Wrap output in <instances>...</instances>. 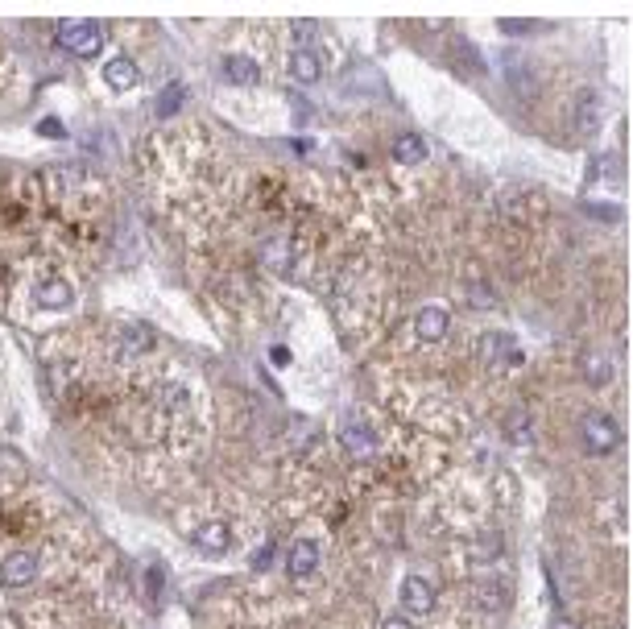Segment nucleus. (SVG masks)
<instances>
[{"label": "nucleus", "mask_w": 633, "mask_h": 629, "mask_svg": "<svg viewBox=\"0 0 633 629\" xmlns=\"http://www.w3.org/2000/svg\"><path fill=\"white\" fill-rule=\"evenodd\" d=\"M340 439H344V447H348V455H356V460H364V455L377 452V435L364 427V418H348L344 431H340Z\"/></svg>", "instance_id": "7"}, {"label": "nucleus", "mask_w": 633, "mask_h": 629, "mask_svg": "<svg viewBox=\"0 0 633 629\" xmlns=\"http://www.w3.org/2000/svg\"><path fill=\"white\" fill-rule=\"evenodd\" d=\"M580 435H584V443L592 447L596 455H609L617 443H621V431H617V423L609 418V414H600V410L584 414V423H580Z\"/></svg>", "instance_id": "3"}, {"label": "nucleus", "mask_w": 633, "mask_h": 629, "mask_svg": "<svg viewBox=\"0 0 633 629\" xmlns=\"http://www.w3.org/2000/svg\"><path fill=\"white\" fill-rule=\"evenodd\" d=\"M315 568H319V547L311 539H298L290 547V559H286L290 580H307V576H315Z\"/></svg>", "instance_id": "8"}, {"label": "nucleus", "mask_w": 633, "mask_h": 629, "mask_svg": "<svg viewBox=\"0 0 633 629\" xmlns=\"http://www.w3.org/2000/svg\"><path fill=\"white\" fill-rule=\"evenodd\" d=\"M294 33H298V38H315V33H319V25H315V21H307V17H298V21H294Z\"/></svg>", "instance_id": "20"}, {"label": "nucleus", "mask_w": 633, "mask_h": 629, "mask_svg": "<svg viewBox=\"0 0 633 629\" xmlns=\"http://www.w3.org/2000/svg\"><path fill=\"white\" fill-rule=\"evenodd\" d=\"M104 79H108V88H112V91H128L141 75H137V62L133 59H112L104 67Z\"/></svg>", "instance_id": "12"}, {"label": "nucleus", "mask_w": 633, "mask_h": 629, "mask_svg": "<svg viewBox=\"0 0 633 629\" xmlns=\"http://www.w3.org/2000/svg\"><path fill=\"white\" fill-rule=\"evenodd\" d=\"M191 542H195V547L203 550V555H224L228 542H232V534H228L224 521H203V526L195 530V539H191Z\"/></svg>", "instance_id": "9"}, {"label": "nucleus", "mask_w": 633, "mask_h": 629, "mask_svg": "<svg viewBox=\"0 0 633 629\" xmlns=\"http://www.w3.org/2000/svg\"><path fill=\"white\" fill-rule=\"evenodd\" d=\"M393 157H398L402 166H410V162H422V157H427V141H422L419 133H402V137L393 141Z\"/></svg>", "instance_id": "14"}, {"label": "nucleus", "mask_w": 633, "mask_h": 629, "mask_svg": "<svg viewBox=\"0 0 633 629\" xmlns=\"http://www.w3.org/2000/svg\"><path fill=\"white\" fill-rule=\"evenodd\" d=\"M546 629H575V621H572V617H563V613H559V617L551 621V625H546Z\"/></svg>", "instance_id": "23"}, {"label": "nucleus", "mask_w": 633, "mask_h": 629, "mask_svg": "<svg viewBox=\"0 0 633 629\" xmlns=\"http://www.w3.org/2000/svg\"><path fill=\"white\" fill-rule=\"evenodd\" d=\"M117 335L125 340V352H146V348L154 344V335H149L146 327H137V324H120Z\"/></svg>", "instance_id": "16"}, {"label": "nucleus", "mask_w": 633, "mask_h": 629, "mask_svg": "<svg viewBox=\"0 0 633 629\" xmlns=\"http://www.w3.org/2000/svg\"><path fill=\"white\" fill-rule=\"evenodd\" d=\"M290 70H294L298 83H319L323 62L315 59V50H294V54H290Z\"/></svg>", "instance_id": "13"}, {"label": "nucleus", "mask_w": 633, "mask_h": 629, "mask_svg": "<svg viewBox=\"0 0 633 629\" xmlns=\"http://www.w3.org/2000/svg\"><path fill=\"white\" fill-rule=\"evenodd\" d=\"M472 303H488V306H493V295H488V290H480V286H477V290H472Z\"/></svg>", "instance_id": "24"}, {"label": "nucleus", "mask_w": 633, "mask_h": 629, "mask_svg": "<svg viewBox=\"0 0 633 629\" xmlns=\"http://www.w3.org/2000/svg\"><path fill=\"white\" fill-rule=\"evenodd\" d=\"M33 298H38V306H50V311H67V306L75 303V290H71V282H62V277H42V282L33 286Z\"/></svg>", "instance_id": "5"}, {"label": "nucleus", "mask_w": 633, "mask_h": 629, "mask_svg": "<svg viewBox=\"0 0 633 629\" xmlns=\"http://www.w3.org/2000/svg\"><path fill=\"white\" fill-rule=\"evenodd\" d=\"M38 555H33V550H9V555H5V559H0V584H5V588H30L33 580H38Z\"/></svg>", "instance_id": "2"}, {"label": "nucleus", "mask_w": 633, "mask_h": 629, "mask_svg": "<svg viewBox=\"0 0 633 629\" xmlns=\"http://www.w3.org/2000/svg\"><path fill=\"white\" fill-rule=\"evenodd\" d=\"M381 629H414V625H410V617H402V613H393V617H385V621H381Z\"/></svg>", "instance_id": "21"}, {"label": "nucleus", "mask_w": 633, "mask_h": 629, "mask_svg": "<svg viewBox=\"0 0 633 629\" xmlns=\"http://www.w3.org/2000/svg\"><path fill=\"white\" fill-rule=\"evenodd\" d=\"M99 42H104V33H99L96 21L88 17H67L59 25V46L71 50V54H83V59H91L99 50Z\"/></svg>", "instance_id": "1"}, {"label": "nucleus", "mask_w": 633, "mask_h": 629, "mask_svg": "<svg viewBox=\"0 0 633 629\" xmlns=\"http://www.w3.org/2000/svg\"><path fill=\"white\" fill-rule=\"evenodd\" d=\"M398 596H402V609L414 613V617H427V613L435 609V588H430L422 576H406L402 588H398Z\"/></svg>", "instance_id": "4"}, {"label": "nucleus", "mask_w": 633, "mask_h": 629, "mask_svg": "<svg viewBox=\"0 0 633 629\" xmlns=\"http://www.w3.org/2000/svg\"><path fill=\"white\" fill-rule=\"evenodd\" d=\"M584 373L592 385H604V381H613V361H604L600 352H588L584 356Z\"/></svg>", "instance_id": "17"}, {"label": "nucleus", "mask_w": 633, "mask_h": 629, "mask_svg": "<svg viewBox=\"0 0 633 629\" xmlns=\"http://www.w3.org/2000/svg\"><path fill=\"white\" fill-rule=\"evenodd\" d=\"M38 133H42V137H50V133H54V137H62V125H54V120H42Z\"/></svg>", "instance_id": "22"}, {"label": "nucleus", "mask_w": 633, "mask_h": 629, "mask_svg": "<svg viewBox=\"0 0 633 629\" xmlns=\"http://www.w3.org/2000/svg\"><path fill=\"white\" fill-rule=\"evenodd\" d=\"M183 96H186L183 83H170V88L157 96V117H175V108L183 104Z\"/></svg>", "instance_id": "18"}, {"label": "nucleus", "mask_w": 633, "mask_h": 629, "mask_svg": "<svg viewBox=\"0 0 633 629\" xmlns=\"http://www.w3.org/2000/svg\"><path fill=\"white\" fill-rule=\"evenodd\" d=\"M477 600L485 605V609H505V584L497 580V576H488V580H480V588H477Z\"/></svg>", "instance_id": "15"}, {"label": "nucleus", "mask_w": 633, "mask_h": 629, "mask_svg": "<svg viewBox=\"0 0 633 629\" xmlns=\"http://www.w3.org/2000/svg\"><path fill=\"white\" fill-rule=\"evenodd\" d=\"M414 335H419L422 344H439L448 335V311L443 306H422L414 314Z\"/></svg>", "instance_id": "6"}, {"label": "nucleus", "mask_w": 633, "mask_h": 629, "mask_svg": "<svg viewBox=\"0 0 633 629\" xmlns=\"http://www.w3.org/2000/svg\"><path fill=\"white\" fill-rule=\"evenodd\" d=\"M224 75H228V83H236V88H249V83L261 79V70H257L253 59H244V54H228V59H224Z\"/></svg>", "instance_id": "11"}, {"label": "nucleus", "mask_w": 633, "mask_h": 629, "mask_svg": "<svg viewBox=\"0 0 633 629\" xmlns=\"http://www.w3.org/2000/svg\"><path fill=\"white\" fill-rule=\"evenodd\" d=\"M480 352H485V361H493V364L517 361V344L509 340V335H501V332H485V335H480Z\"/></svg>", "instance_id": "10"}, {"label": "nucleus", "mask_w": 633, "mask_h": 629, "mask_svg": "<svg viewBox=\"0 0 633 629\" xmlns=\"http://www.w3.org/2000/svg\"><path fill=\"white\" fill-rule=\"evenodd\" d=\"M290 249H286V245H269V249H265V261H269V269H290Z\"/></svg>", "instance_id": "19"}]
</instances>
